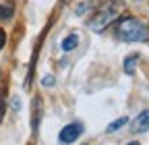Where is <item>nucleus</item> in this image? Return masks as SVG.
Wrapping results in <instances>:
<instances>
[{
  "label": "nucleus",
  "mask_w": 149,
  "mask_h": 145,
  "mask_svg": "<svg viewBox=\"0 0 149 145\" xmlns=\"http://www.w3.org/2000/svg\"><path fill=\"white\" fill-rule=\"evenodd\" d=\"M116 33L122 42H145L147 40V27L145 23H141L135 17H126V19H120L118 27H116Z\"/></svg>",
  "instance_id": "obj_1"
},
{
  "label": "nucleus",
  "mask_w": 149,
  "mask_h": 145,
  "mask_svg": "<svg viewBox=\"0 0 149 145\" xmlns=\"http://www.w3.org/2000/svg\"><path fill=\"white\" fill-rule=\"evenodd\" d=\"M116 13H118V6H100L95 13L91 15V19H89V29L91 31H95V33H100V31H104L110 23H112V19L116 17Z\"/></svg>",
  "instance_id": "obj_2"
},
{
  "label": "nucleus",
  "mask_w": 149,
  "mask_h": 145,
  "mask_svg": "<svg viewBox=\"0 0 149 145\" xmlns=\"http://www.w3.org/2000/svg\"><path fill=\"white\" fill-rule=\"evenodd\" d=\"M83 133V124L81 122H72V124H66L64 129L60 131V141L62 143H72V141H77Z\"/></svg>",
  "instance_id": "obj_3"
},
{
  "label": "nucleus",
  "mask_w": 149,
  "mask_h": 145,
  "mask_svg": "<svg viewBox=\"0 0 149 145\" xmlns=\"http://www.w3.org/2000/svg\"><path fill=\"white\" fill-rule=\"evenodd\" d=\"M130 131H133L135 135L147 133V131H149V110H143L133 122H130Z\"/></svg>",
  "instance_id": "obj_4"
},
{
  "label": "nucleus",
  "mask_w": 149,
  "mask_h": 145,
  "mask_svg": "<svg viewBox=\"0 0 149 145\" xmlns=\"http://www.w3.org/2000/svg\"><path fill=\"white\" fill-rule=\"evenodd\" d=\"M137 64H139V56H137V54L126 56V60H124V72H126V75H135Z\"/></svg>",
  "instance_id": "obj_5"
},
{
  "label": "nucleus",
  "mask_w": 149,
  "mask_h": 145,
  "mask_svg": "<svg viewBox=\"0 0 149 145\" xmlns=\"http://www.w3.org/2000/svg\"><path fill=\"white\" fill-rule=\"evenodd\" d=\"M77 46H79V35L77 33H72V35H68V38L62 40V50L64 52H70V50H74Z\"/></svg>",
  "instance_id": "obj_6"
},
{
  "label": "nucleus",
  "mask_w": 149,
  "mask_h": 145,
  "mask_svg": "<svg viewBox=\"0 0 149 145\" xmlns=\"http://www.w3.org/2000/svg\"><path fill=\"white\" fill-rule=\"evenodd\" d=\"M15 13V6L8 2V4H0V19H10Z\"/></svg>",
  "instance_id": "obj_7"
},
{
  "label": "nucleus",
  "mask_w": 149,
  "mask_h": 145,
  "mask_svg": "<svg viewBox=\"0 0 149 145\" xmlns=\"http://www.w3.org/2000/svg\"><path fill=\"white\" fill-rule=\"evenodd\" d=\"M126 122H128V118H126V116H122V118H116L114 122H112V124L108 126V133H114V131H118L120 126H124Z\"/></svg>",
  "instance_id": "obj_8"
},
{
  "label": "nucleus",
  "mask_w": 149,
  "mask_h": 145,
  "mask_svg": "<svg viewBox=\"0 0 149 145\" xmlns=\"http://www.w3.org/2000/svg\"><path fill=\"white\" fill-rule=\"evenodd\" d=\"M54 83H56V79H54L52 75H46V77L42 79V85H44V87H52Z\"/></svg>",
  "instance_id": "obj_9"
},
{
  "label": "nucleus",
  "mask_w": 149,
  "mask_h": 145,
  "mask_svg": "<svg viewBox=\"0 0 149 145\" xmlns=\"http://www.w3.org/2000/svg\"><path fill=\"white\" fill-rule=\"evenodd\" d=\"M4 42H6V33H4L2 29H0V50L4 48Z\"/></svg>",
  "instance_id": "obj_10"
},
{
  "label": "nucleus",
  "mask_w": 149,
  "mask_h": 145,
  "mask_svg": "<svg viewBox=\"0 0 149 145\" xmlns=\"http://www.w3.org/2000/svg\"><path fill=\"white\" fill-rule=\"evenodd\" d=\"M13 108H15V110H19V98L13 100Z\"/></svg>",
  "instance_id": "obj_11"
},
{
  "label": "nucleus",
  "mask_w": 149,
  "mask_h": 145,
  "mask_svg": "<svg viewBox=\"0 0 149 145\" xmlns=\"http://www.w3.org/2000/svg\"><path fill=\"white\" fill-rule=\"evenodd\" d=\"M128 145H141V143L139 141H133V143H128Z\"/></svg>",
  "instance_id": "obj_12"
}]
</instances>
